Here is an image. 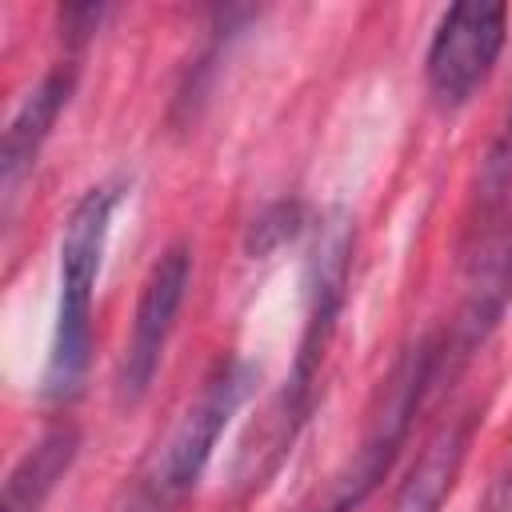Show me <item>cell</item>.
<instances>
[{
  "instance_id": "1",
  "label": "cell",
  "mask_w": 512,
  "mask_h": 512,
  "mask_svg": "<svg viewBox=\"0 0 512 512\" xmlns=\"http://www.w3.org/2000/svg\"><path fill=\"white\" fill-rule=\"evenodd\" d=\"M124 188L116 180L92 184L76 208L68 212L64 236H60V304H56V328L52 348L44 364V396L48 400H72L80 392V380L92 360V292L112 228V212L120 204Z\"/></svg>"
},
{
  "instance_id": "2",
  "label": "cell",
  "mask_w": 512,
  "mask_h": 512,
  "mask_svg": "<svg viewBox=\"0 0 512 512\" xmlns=\"http://www.w3.org/2000/svg\"><path fill=\"white\" fill-rule=\"evenodd\" d=\"M252 380H256V372L244 360H228L204 380L200 396L188 404L180 424L168 432V440L144 468L124 512H176L180 508V500L196 488L204 464L212 460L220 432L228 428V420L236 416L244 396L252 392Z\"/></svg>"
},
{
  "instance_id": "3",
  "label": "cell",
  "mask_w": 512,
  "mask_h": 512,
  "mask_svg": "<svg viewBox=\"0 0 512 512\" xmlns=\"http://www.w3.org/2000/svg\"><path fill=\"white\" fill-rule=\"evenodd\" d=\"M436 360H440V348H436L432 336H424L396 364V372L388 376V388H384V404H380L364 444L328 480V488L320 492V500L308 512H352V508H360L376 492V484L392 468V460H396V452H400V444L408 436V424H412V416H416V408H420V400H424V392L432 384Z\"/></svg>"
},
{
  "instance_id": "4",
  "label": "cell",
  "mask_w": 512,
  "mask_h": 512,
  "mask_svg": "<svg viewBox=\"0 0 512 512\" xmlns=\"http://www.w3.org/2000/svg\"><path fill=\"white\" fill-rule=\"evenodd\" d=\"M348 256H352V224L348 216H328L316 232L312 256H308V276H304V332H300V348H296V364L292 376L284 384L280 396V412H276V448L284 440H292L296 424L308 412V392L316 380V368L324 360V348L332 340L340 304H344V284H348Z\"/></svg>"
},
{
  "instance_id": "5",
  "label": "cell",
  "mask_w": 512,
  "mask_h": 512,
  "mask_svg": "<svg viewBox=\"0 0 512 512\" xmlns=\"http://www.w3.org/2000/svg\"><path fill=\"white\" fill-rule=\"evenodd\" d=\"M504 32L508 8L496 0H464L440 16L424 56V76L444 108L464 104L488 80V72L500 60Z\"/></svg>"
},
{
  "instance_id": "6",
  "label": "cell",
  "mask_w": 512,
  "mask_h": 512,
  "mask_svg": "<svg viewBox=\"0 0 512 512\" xmlns=\"http://www.w3.org/2000/svg\"><path fill=\"white\" fill-rule=\"evenodd\" d=\"M188 280H192V252L184 244H172L148 272L144 288H140V300H136V316H132V336L124 344V360H120V376H116V388H120V400H140L160 368V356H164V344L172 336V324H176V312L184 304V292H188Z\"/></svg>"
},
{
  "instance_id": "7",
  "label": "cell",
  "mask_w": 512,
  "mask_h": 512,
  "mask_svg": "<svg viewBox=\"0 0 512 512\" xmlns=\"http://www.w3.org/2000/svg\"><path fill=\"white\" fill-rule=\"evenodd\" d=\"M72 88H76V68H72V64H60V68H52V72L20 100V108L12 112L8 128H4V148H0L4 204H12L16 184H20L24 172L36 164V152H40V144L48 140L56 116L64 112Z\"/></svg>"
},
{
  "instance_id": "8",
  "label": "cell",
  "mask_w": 512,
  "mask_h": 512,
  "mask_svg": "<svg viewBox=\"0 0 512 512\" xmlns=\"http://www.w3.org/2000/svg\"><path fill=\"white\" fill-rule=\"evenodd\" d=\"M468 440H472V416L448 420L432 436V444L424 448L420 464L412 468V476L404 480V488L396 492V500H392L388 512H440L444 496L452 492V484L460 476Z\"/></svg>"
},
{
  "instance_id": "9",
  "label": "cell",
  "mask_w": 512,
  "mask_h": 512,
  "mask_svg": "<svg viewBox=\"0 0 512 512\" xmlns=\"http://www.w3.org/2000/svg\"><path fill=\"white\" fill-rule=\"evenodd\" d=\"M76 460V432L72 428H52L48 436L36 440L20 456V464L4 480V508L0 512H40L52 488L64 480V472Z\"/></svg>"
},
{
  "instance_id": "10",
  "label": "cell",
  "mask_w": 512,
  "mask_h": 512,
  "mask_svg": "<svg viewBox=\"0 0 512 512\" xmlns=\"http://www.w3.org/2000/svg\"><path fill=\"white\" fill-rule=\"evenodd\" d=\"M508 184H512V108H508V116H504V124H500V132H496V144H492V152H488V164H484V200H500L504 192H508Z\"/></svg>"
},
{
  "instance_id": "11",
  "label": "cell",
  "mask_w": 512,
  "mask_h": 512,
  "mask_svg": "<svg viewBox=\"0 0 512 512\" xmlns=\"http://www.w3.org/2000/svg\"><path fill=\"white\" fill-rule=\"evenodd\" d=\"M296 228H300V208H296V204H276L268 216L256 220V228H252V248H256V252L276 248L280 240L296 236Z\"/></svg>"
},
{
  "instance_id": "12",
  "label": "cell",
  "mask_w": 512,
  "mask_h": 512,
  "mask_svg": "<svg viewBox=\"0 0 512 512\" xmlns=\"http://www.w3.org/2000/svg\"><path fill=\"white\" fill-rule=\"evenodd\" d=\"M500 512H512V468H508L504 488H500Z\"/></svg>"
}]
</instances>
